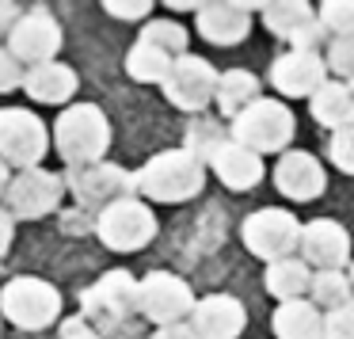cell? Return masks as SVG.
<instances>
[{"label":"cell","mask_w":354,"mask_h":339,"mask_svg":"<svg viewBox=\"0 0 354 339\" xmlns=\"http://www.w3.org/2000/svg\"><path fill=\"white\" fill-rule=\"evenodd\" d=\"M65 191H69L65 176L46 172V168H27V172L12 176L8 191H4V210L16 221H39V217L54 214Z\"/></svg>","instance_id":"12"},{"label":"cell","mask_w":354,"mask_h":339,"mask_svg":"<svg viewBox=\"0 0 354 339\" xmlns=\"http://www.w3.org/2000/svg\"><path fill=\"white\" fill-rule=\"evenodd\" d=\"M191 328L202 339H240L248 328V309L232 293H206L191 313Z\"/></svg>","instance_id":"19"},{"label":"cell","mask_w":354,"mask_h":339,"mask_svg":"<svg viewBox=\"0 0 354 339\" xmlns=\"http://www.w3.org/2000/svg\"><path fill=\"white\" fill-rule=\"evenodd\" d=\"M16 24H19V8L8 4V0H0V39H8Z\"/></svg>","instance_id":"37"},{"label":"cell","mask_w":354,"mask_h":339,"mask_svg":"<svg viewBox=\"0 0 354 339\" xmlns=\"http://www.w3.org/2000/svg\"><path fill=\"white\" fill-rule=\"evenodd\" d=\"M351 92H354V80H351Z\"/></svg>","instance_id":"43"},{"label":"cell","mask_w":354,"mask_h":339,"mask_svg":"<svg viewBox=\"0 0 354 339\" xmlns=\"http://www.w3.org/2000/svg\"><path fill=\"white\" fill-rule=\"evenodd\" d=\"M270 328L278 339H324V313L313 301H286L274 309Z\"/></svg>","instance_id":"24"},{"label":"cell","mask_w":354,"mask_h":339,"mask_svg":"<svg viewBox=\"0 0 354 339\" xmlns=\"http://www.w3.org/2000/svg\"><path fill=\"white\" fill-rule=\"evenodd\" d=\"M77 73H73V65L65 62H46V65H35V69H27L24 77V92L31 95L35 103H50V107H62V103H69L73 95H77Z\"/></svg>","instance_id":"21"},{"label":"cell","mask_w":354,"mask_h":339,"mask_svg":"<svg viewBox=\"0 0 354 339\" xmlns=\"http://www.w3.org/2000/svg\"><path fill=\"white\" fill-rule=\"evenodd\" d=\"M103 12L115 16V19H126V24H138V19H149L153 4H149V0H107Z\"/></svg>","instance_id":"34"},{"label":"cell","mask_w":354,"mask_h":339,"mask_svg":"<svg viewBox=\"0 0 354 339\" xmlns=\"http://www.w3.org/2000/svg\"><path fill=\"white\" fill-rule=\"evenodd\" d=\"M255 12L259 4H240V0H206L194 12V27L209 46H236L252 35Z\"/></svg>","instance_id":"16"},{"label":"cell","mask_w":354,"mask_h":339,"mask_svg":"<svg viewBox=\"0 0 354 339\" xmlns=\"http://www.w3.org/2000/svg\"><path fill=\"white\" fill-rule=\"evenodd\" d=\"M301 229H305V221H297L293 210L263 206L244 217L240 237H244V248L255 259L278 263V259H293V252L301 248Z\"/></svg>","instance_id":"6"},{"label":"cell","mask_w":354,"mask_h":339,"mask_svg":"<svg viewBox=\"0 0 354 339\" xmlns=\"http://www.w3.org/2000/svg\"><path fill=\"white\" fill-rule=\"evenodd\" d=\"M54 149L69 168L100 164L111 149V118L95 103H69L54 118Z\"/></svg>","instance_id":"2"},{"label":"cell","mask_w":354,"mask_h":339,"mask_svg":"<svg viewBox=\"0 0 354 339\" xmlns=\"http://www.w3.org/2000/svg\"><path fill=\"white\" fill-rule=\"evenodd\" d=\"M259 16H263V27L278 39H286L293 50H328V31L320 24V12L305 0H267L259 4Z\"/></svg>","instance_id":"9"},{"label":"cell","mask_w":354,"mask_h":339,"mask_svg":"<svg viewBox=\"0 0 354 339\" xmlns=\"http://www.w3.org/2000/svg\"><path fill=\"white\" fill-rule=\"evenodd\" d=\"M65 187L73 191V199L80 206H95V210H107L122 199H138V179H133V172L118 168L111 161L88 164V168H69L65 172Z\"/></svg>","instance_id":"11"},{"label":"cell","mask_w":354,"mask_h":339,"mask_svg":"<svg viewBox=\"0 0 354 339\" xmlns=\"http://www.w3.org/2000/svg\"><path fill=\"white\" fill-rule=\"evenodd\" d=\"M316 12H320V24L328 35H335V39L354 35V0H324Z\"/></svg>","instance_id":"29"},{"label":"cell","mask_w":354,"mask_h":339,"mask_svg":"<svg viewBox=\"0 0 354 339\" xmlns=\"http://www.w3.org/2000/svg\"><path fill=\"white\" fill-rule=\"evenodd\" d=\"M324 339H354V301L324 313Z\"/></svg>","instance_id":"32"},{"label":"cell","mask_w":354,"mask_h":339,"mask_svg":"<svg viewBox=\"0 0 354 339\" xmlns=\"http://www.w3.org/2000/svg\"><path fill=\"white\" fill-rule=\"evenodd\" d=\"M313 275L316 271L308 267L305 259H278V263H267V275H263V286H267V293L278 301V305H286V301H305L308 290H313Z\"/></svg>","instance_id":"22"},{"label":"cell","mask_w":354,"mask_h":339,"mask_svg":"<svg viewBox=\"0 0 354 339\" xmlns=\"http://www.w3.org/2000/svg\"><path fill=\"white\" fill-rule=\"evenodd\" d=\"M141 46H153L168 57H183L187 54V27L179 19H149L141 27Z\"/></svg>","instance_id":"28"},{"label":"cell","mask_w":354,"mask_h":339,"mask_svg":"<svg viewBox=\"0 0 354 339\" xmlns=\"http://www.w3.org/2000/svg\"><path fill=\"white\" fill-rule=\"evenodd\" d=\"M0 331H4V316H0Z\"/></svg>","instance_id":"42"},{"label":"cell","mask_w":354,"mask_h":339,"mask_svg":"<svg viewBox=\"0 0 354 339\" xmlns=\"http://www.w3.org/2000/svg\"><path fill=\"white\" fill-rule=\"evenodd\" d=\"M324 62H328V73H335V77H343L346 84H351L354 80V35H346V39H331Z\"/></svg>","instance_id":"30"},{"label":"cell","mask_w":354,"mask_h":339,"mask_svg":"<svg viewBox=\"0 0 354 339\" xmlns=\"http://www.w3.org/2000/svg\"><path fill=\"white\" fill-rule=\"evenodd\" d=\"M0 316L24 331H42L62 316V293L39 275H19L0 290Z\"/></svg>","instance_id":"5"},{"label":"cell","mask_w":354,"mask_h":339,"mask_svg":"<svg viewBox=\"0 0 354 339\" xmlns=\"http://www.w3.org/2000/svg\"><path fill=\"white\" fill-rule=\"evenodd\" d=\"M12 237H16V217L8 210H0V255L12 248Z\"/></svg>","instance_id":"38"},{"label":"cell","mask_w":354,"mask_h":339,"mask_svg":"<svg viewBox=\"0 0 354 339\" xmlns=\"http://www.w3.org/2000/svg\"><path fill=\"white\" fill-rule=\"evenodd\" d=\"M95 237L111 252H122V255L141 252L156 237V214L145 199H122L115 206L100 210V217H95Z\"/></svg>","instance_id":"8"},{"label":"cell","mask_w":354,"mask_h":339,"mask_svg":"<svg viewBox=\"0 0 354 339\" xmlns=\"http://www.w3.org/2000/svg\"><path fill=\"white\" fill-rule=\"evenodd\" d=\"M293 134H297V118L282 100H255L244 115L232 118V141L252 149L255 156L290 153Z\"/></svg>","instance_id":"3"},{"label":"cell","mask_w":354,"mask_h":339,"mask_svg":"<svg viewBox=\"0 0 354 339\" xmlns=\"http://www.w3.org/2000/svg\"><path fill=\"white\" fill-rule=\"evenodd\" d=\"M328 161L335 164L339 172L354 176V126H343V130L331 134V141H328Z\"/></svg>","instance_id":"31"},{"label":"cell","mask_w":354,"mask_h":339,"mask_svg":"<svg viewBox=\"0 0 354 339\" xmlns=\"http://www.w3.org/2000/svg\"><path fill=\"white\" fill-rule=\"evenodd\" d=\"M153 339H202L191 324H168V328H156Z\"/></svg>","instance_id":"36"},{"label":"cell","mask_w":354,"mask_h":339,"mask_svg":"<svg viewBox=\"0 0 354 339\" xmlns=\"http://www.w3.org/2000/svg\"><path fill=\"white\" fill-rule=\"evenodd\" d=\"M50 126L27 107H0V161L8 168H39L50 153Z\"/></svg>","instance_id":"7"},{"label":"cell","mask_w":354,"mask_h":339,"mask_svg":"<svg viewBox=\"0 0 354 339\" xmlns=\"http://www.w3.org/2000/svg\"><path fill=\"white\" fill-rule=\"evenodd\" d=\"M65 35H62V24L50 16L46 8H35V12H24L19 24L12 27L8 35V50L19 65L35 69V65H46V62H57V50H62Z\"/></svg>","instance_id":"14"},{"label":"cell","mask_w":354,"mask_h":339,"mask_svg":"<svg viewBox=\"0 0 354 339\" xmlns=\"http://www.w3.org/2000/svg\"><path fill=\"white\" fill-rule=\"evenodd\" d=\"M209 172H214L229 191H252L267 168H263V156H255L252 149L236 145V141L229 138L214 156H209Z\"/></svg>","instance_id":"20"},{"label":"cell","mask_w":354,"mask_h":339,"mask_svg":"<svg viewBox=\"0 0 354 339\" xmlns=\"http://www.w3.org/2000/svg\"><path fill=\"white\" fill-rule=\"evenodd\" d=\"M206 172H209V164L198 161L187 145L164 149V153L149 156V161L133 172V179H138V199L168 202V206L191 202V199H198L202 187H206Z\"/></svg>","instance_id":"1"},{"label":"cell","mask_w":354,"mask_h":339,"mask_svg":"<svg viewBox=\"0 0 354 339\" xmlns=\"http://www.w3.org/2000/svg\"><path fill=\"white\" fill-rule=\"evenodd\" d=\"M270 84L286 100H313L328 84V62H324V54H313V50H286L270 65Z\"/></svg>","instance_id":"15"},{"label":"cell","mask_w":354,"mask_h":339,"mask_svg":"<svg viewBox=\"0 0 354 339\" xmlns=\"http://www.w3.org/2000/svg\"><path fill=\"white\" fill-rule=\"evenodd\" d=\"M24 77H27V69L12 57V50L8 46H0V95H8V92H16V88H24Z\"/></svg>","instance_id":"33"},{"label":"cell","mask_w":354,"mask_h":339,"mask_svg":"<svg viewBox=\"0 0 354 339\" xmlns=\"http://www.w3.org/2000/svg\"><path fill=\"white\" fill-rule=\"evenodd\" d=\"M202 4H187V0H171L168 4V12H198Z\"/></svg>","instance_id":"40"},{"label":"cell","mask_w":354,"mask_h":339,"mask_svg":"<svg viewBox=\"0 0 354 339\" xmlns=\"http://www.w3.org/2000/svg\"><path fill=\"white\" fill-rule=\"evenodd\" d=\"M8 183H12V172H8V164L0 161V199H4V191H8Z\"/></svg>","instance_id":"39"},{"label":"cell","mask_w":354,"mask_h":339,"mask_svg":"<svg viewBox=\"0 0 354 339\" xmlns=\"http://www.w3.org/2000/svg\"><path fill=\"white\" fill-rule=\"evenodd\" d=\"M274 187L278 194H286L290 202H313L328 191V172L305 149H290V153L278 156L274 164Z\"/></svg>","instance_id":"18"},{"label":"cell","mask_w":354,"mask_h":339,"mask_svg":"<svg viewBox=\"0 0 354 339\" xmlns=\"http://www.w3.org/2000/svg\"><path fill=\"white\" fill-rule=\"evenodd\" d=\"M217 80L221 73L198 54H183L176 57L168 80H164V100L171 103L176 111H187V115H202L209 103L217 100Z\"/></svg>","instance_id":"10"},{"label":"cell","mask_w":354,"mask_h":339,"mask_svg":"<svg viewBox=\"0 0 354 339\" xmlns=\"http://www.w3.org/2000/svg\"><path fill=\"white\" fill-rule=\"evenodd\" d=\"M308 111H313L316 126L324 130H343V126H354V92L346 80H328L320 92L308 100Z\"/></svg>","instance_id":"23"},{"label":"cell","mask_w":354,"mask_h":339,"mask_svg":"<svg viewBox=\"0 0 354 339\" xmlns=\"http://www.w3.org/2000/svg\"><path fill=\"white\" fill-rule=\"evenodd\" d=\"M171 65H176V57L160 54V50H153V46H141V42H133L130 54H126V73H130V80H138V84H164Z\"/></svg>","instance_id":"27"},{"label":"cell","mask_w":354,"mask_h":339,"mask_svg":"<svg viewBox=\"0 0 354 339\" xmlns=\"http://www.w3.org/2000/svg\"><path fill=\"white\" fill-rule=\"evenodd\" d=\"M255 100H263L259 95V77L248 69H229L221 73V80H217V111H221L225 118H236L244 115L248 107H252Z\"/></svg>","instance_id":"25"},{"label":"cell","mask_w":354,"mask_h":339,"mask_svg":"<svg viewBox=\"0 0 354 339\" xmlns=\"http://www.w3.org/2000/svg\"><path fill=\"white\" fill-rule=\"evenodd\" d=\"M346 275H351V286H354V263H351V271H346Z\"/></svg>","instance_id":"41"},{"label":"cell","mask_w":354,"mask_h":339,"mask_svg":"<svg viewBox=\"0 0 354 339\" xmlns=\"http://www.w3.org/2000/svg\"><path fill=\"white\" fill-rule=\"evenodd\" d=\"M62 339H103V336L84 320V316H69V320L62 324Z\"/></svg>","instance_id":"35"},{"label":"cell","mask_w":354,"mask_h":339,"mask_svg":"<svg viewBox=\"0 0 354 339\" xmlns=\"http://www.w3.org/2000/svg\"><path fill=\"white\" fill-rule=\"evenodd\" d=\"M138 301H141L138 278L130 271H107L80 293V316L95 331H111V328H122L138 313Z\"/></svg>","instance_id":"4"},{"label":"cell","mask_w":354,"mask_h":339,"mask_svg":"<svg viewBox=\"0 0 354 339\" xmlns=\"http://www.w3.org/2000/svg\"><path fill=\"white\" fill-rule=\"evenodd\" d=\"M308 301H313L320 313H331V309H343L354 301V286L346 271H316L313 275V290H308Z\"/></svg>","instance_id":"26"},{"label":"cell","mask_w":354,"mask_h":339,"mask_svg":"<svg viewBox=\"0 0 354 339\" xmlns=\"http://www.w3.org/2000/svg\"><path fill=\"white\" fill-rule=\"evenodd\" d=\"M194 305H198V297H194V290H191L187 278L171 275V271H153V275L141 278L138 313L145 316V320L160 324V328L183 324L187 316L194 313Z\"/></svg>","instance_id":"13"},{"label":"cell","mask_w":354,"mask_h":339,"mask_svg":"<svg viewBox=\"0 0 354 339\" xmlns=\"http://www.w3.org/2000/svg\"><path fill=\"white\" fill-rule=\"evenodd\" d=\"M297 252L316 271H343V263H351V232L335 217H313L301 229Z\"/></svg>","instance_id":"17"}]
</instances>
